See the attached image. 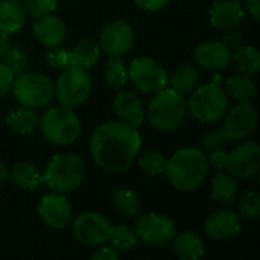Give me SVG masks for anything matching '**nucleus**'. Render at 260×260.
<instances>
[{"mask_svg": "<svg viewBox=\"0 0 260 260\" xmlns=\"http://www.w3.org/2000/svg\"><path fill=\"white\" fill-rule=\"evenodd\" d=\"M8 178H9V169H8V166H6L3 161H0V186H2Z\"/></svg>", "mask_w": 260, "mask_h": 260, "instance_id": "nucleus-46", "label": "nucleus"}, {"mask_svg": "<svg viewBox=\"0 0 260 260\" xmlns=\"http://www.w3.org/2000/svg\"><path fill=\"white\" fill-rule=\"evenodd\" d=\"M9 178L18 189L27 192H32L43 184V174L34 163L29 161L15 163L9 171Z\"/></svg>", "mask_w": 260, "mask_h": 260, "instance_id": "nucleus-25", "label": "nucleus"}, {"mask_svg": "<svg viewBox=\"0 0 260 260\" xmlns=\"http://www.w3.org/2000/svg\"><path fill=\"white\" fill-rule=\"evenodd\" d=\"M67 55H69V66L91 69L98 64L101 58V47L96 41L90 38H82L72 49H67Z\"/></svg>", "mask_w": 260, "mask_h": 260, "instance_id": "nucleus-23", "label": "nucleus"}, {"mask_svg": "<svg viewBox=\"0 0 260 260\" xmlns=\"http://www.w3.org/2000/svg\"><path fill=\"white\" fill-rule=\"evenodd\" d=\"M14 79H15V75L3 62H0V98H3L6 93L11 91Z\"/></svg>", "mask_w": 260, "mask_h": 260, "instance_id": "nucleus-40", "label": "nucleus"}, {"mask_svg": "<svg viewBox=\"0 0 260 260\" xmlns=\"http://www.w3.org/2000/svg\"><path fill=\"white\" fill-rule=\"evenodd\" d=\"M46 62L52 69H64L69 66V55L67 49H62L59 46L49 47V52L46 55Z\"/></svg>", "mask_w": 260, "mask_h": 260, "instance_id": "nucleus-38", "label": "nucleus"}, {"mask_svg": "<svg viewBox=\"0 0 260 260\" xmlns=\"http://www.w3.org/2000/svg\"><path fill=\"white\" fill-rule=\"evenodd\" d=\"M166 160L168 158L160 151L149 149V151H145L139 157V168L142 169L143 174H146L149 177H158V175L165 174Z\"/></svg>", "mask_w": 260, "mask_h": 260, "instance_id": "nucleus-32", "label": "nucleus"}, {"mask_svg": "<svg viewBox=\"0 0 260 260\" xmlns=\"http://www.w3.org/2000/svg\"><path fill=\"white\" fill-rule=\"evenodd\" d=\"M245 8L239 0H216L209 9V23L219 30H230L241 24Z\"/></svg>", "mask_w": 260, "mask_h": 260, "instance_id": "nucleus-19", "label": "nucleus"}, {"mask_svg": "<svg viewBox=\"0 0 260 260\" xmlns=\"http://www.w3.org/2000/svg\"><path fill=\"white\" fill-rule=\"evenodd\" d=\"M225 169L236 180H248L254 177L260 169L259 143L251 140L241 142L235 149L229 152Z\"/></svg>", "mask_w": 260, "mask_h": 260, "instance_id": "nucleus-13", "label": "nucleus"}, {"mask_svg": "<svg viewBox=\"0 0 260 260\" xmlns=\"http://www.w3.org/2000/svg\"><path fill=\"white\" fill-rule=\"evenodd\" d=\"M142 136L120 120L99 123L90 137V152L98 168L108 174L126 172L139 157Z\"/></svg>", "mask_w": 260, "mask_h": 260, "instance_id": "nucleus-1", "label": "nucleus"}, {"mask_svg": "<svg viewBox=\"0 0 260 260\" xmlns=\"http://www.w3.org/2000/svg\"><path fill=\"white\" fill-rule=\"evenodd\" d=\"M40 123V114L34 108L20 107L14 108L6 116V125L8 128L18 134V136H29L38 129Z\"/></svg>", "mask_w": 260, "mask_h": 260, "instance_id": "nucleus-24", "label": "nucleus"}, {"mask_svg": "<svg viewBox=\"0 0 260 260\" xmlns=\"http://www.w3.org/2000/svg\"><path fill=\"white\" fill-rule=\"evenodd\" d=\"M222 43L233 52L236 47H239L242 44V37H241L239 32H235L233 29H230V30H225V35L222 38Z\"/></svg>", "mask_w": 260, "mask_h": 260, "instance_id": "nucleus-43", "label": "nucleus"}, {"mask_svg": "<svg viewBox=\"0 0 260 260\" xmlns=\"http://www.w3.org/2000/svg\"><path fill=\"white\" fill-rule=\"evenodd\" d=\"M229 96L222 88V76L215 75L210 82L197 85L187 101L189 114L200 123H216L229 110Z\"/></svg>", "mask_w": 260, "mask_h": 260, "instance_id": "nucleus-3", "label": "nucleus"}, {"mask_svg": "<svg viewBox=\"0 0 260 260\" xmlns=\"http://www.w3.org/2000/svg\"><path fill=\"white\" fill-rule=\"evenodd\" d=\"M245 8L253 20H259L260 17V0H245Z\"/></svg>", "mask_w": 260, "mask_h": 260, "instance_id": "nucleus-44", "label": "nucleus"}, {"mask_svg": "<svg viewBox=\"0 0 260 260\" xmlns=\"http://www.w3.org/2000/svg\"><path fill=\"white\" fill-rule=\"evenodd\" d=\"M85 178V163L73 152H61L53 155L44 172L43 183L58 193H69L81 187Z\"/></svg>", "mask_w": 260, "mask_h": 260, "instance_id": "nucleus-5", "label": "nucleus"}, {"mask_svg": "<svg viewBox=\"0 0 260 260\" xmlns=\"http://www.w3.org/2000/svg\"><path fill=\"white\" fill-rule=\"evenodd\" d=\"M128 76L143 93H155L168 85L166 69L151 56H139L128 66Z\"/></svg>", "mask_w": 260, "mask_h": 260, "instance_id": "nucleus-10", "label": "nucleus"}, {"mask_svg": "<svg viewBox=\"0 0 260 260\" xmlns=\"http://www.w3.org/2000/svg\"><path fill=\"white\" fill-rule=\"evenodd\" d=\"M224 91L229 96V99L238 102H247L256 96V82L251 78V75L236 73L225 81Z\"/></svg>", "mask_w": 260, "mask_h": 260, "instance_id": "nucleus-27", "label": "nucleus"}, {"mask_svg": "<svg viewBox=\"0 0 260 260\" xmlns=\"http://www.w3.org/2000/svg\"><path fill=\"white\" fill-rule=\"evenodd\" d=\"M120 251H117L113 245H99L96 247V251L91 254V259L93 260H117L120 257L119 254Z\"/></svg>", "mask_w": 260, "mask_h": 260, "instance_id": "nucleus-41", "label": "nucleus"}, {"mask_svg": "<svg viewBox=\"0 0 260 260\" xmlns=\"http://www.w3.org/2000/svg\"><path fill=\"white\" fill-rule=\"evenodd\" d=\"M209 168L207 155L203 149L184 146L166 160L165 174L177 190L193 192L206 181Z\"/></svg>", "mask_w": 260, "mask_h": 260, "instance_id": "nucleus-2", "label": "nucleus"}, {"mask_svg": "<svg viewBox=\"0 0 260 260\" xmlns=\"http://www.w3.org/2000/svg\"><path fill=\"white\" fill-rule=\"evenodd\" d=\"M171 242L178 259L197 260L206 254L204 242L195 232H183L181 235H175Z\"/></svg>", "mask_w": 260, "mask_h": 260, "instance_id": "nucleus-21", "label": "nucleus"}, {"mask_svg": "<svg viewBox=\"0 0 260 260\" xmlns=\"http://www.w3.org/2000/svg\"><path fill=\"white\" fill-rule=\"evenodd\" d=\"M134 230L139 241H143L151 247L168 245L175 236V224L171 218L157 212L146 213L136 221Z\"/></svg>", "mask_w": 260, "mask_h": 260, "instance_id": "nucleus-11", "label": "nucleus"}, {"mask_svg": "<svg viewBox=\"0 0 260 260\" xmlns=\"http://www.w3.org/2000/svg\"><path fill=\"white\" fill-rule=\"evenodd\" d=\"M145 114L154 129L171 133L184 122L187 114V101L184 94L166 85L154 93Z\"/></svg>", "mask_w": 260, "mask_h": 260, "instance_id": "nucleus-4", "label": "nucleus"}, {"mask_svg": "<svg viewBox=\"0 0 260 260\" xmlns=\"http://www.w3.org/2000/svg\"><path fill=\"white\" fill-rule=\"evenodd\" d=\"M168 84L178 93L187 94L200 84V69L193 64H181L169 76Z\"/></svg>", "mask_w": 260, "mask_h": 260, "instance_id": "nucleus-28", "label": "nucleus"}, {"mask_svg": "<svg viewBox=\"0 0 260 260\" xmlns=\"http://www.w3.org/2000/svg\"><path fill=\"white\" fill-rule=\"evenodd\" d=\"M134 3L145 11L157 12V11H161L163 8H166L169 0H134Z\"/></svg>", "mask_w": 260, "mask_h": 260, "instance_id": "nucleus-42", "label": "nucleus"}, {"mask_svg": "<svg viewBox=\"0 0 260 260\" xmlns=\"http://www.w3.org/2000/svg\"><path fill=\"white\" fill-rule=\"evenodd\" d=\"M111 222L99 212H84L72 222V235L84 247H99L111 236Z\"/></svg>", "mask_w": 260, "mask_h": 260, "instance_id": "nucleus-9", "label": "nucleus"}, {"mask_svg": "<svg viewBox=\"0 0 260 260\" xmlns=\"http://www.w3.org/2000/svg\"><path fill=\"white\" fill-rule=\"evenodd\" d=\"M224 117L225 120L222 128L232 142H241L247 139L248 136H251L257 125V110L248 101L239 102L235 107L229 108Z\"/></svg>", "mask_w": 260, "mask_h": 260, "instance_id": "nucleus-14", "label": "nucleus"}, {"mask_svg": "<svg viewBox=\"0 0 260 260\" xmlns=\"http://www.w3.org/2000/svg\"><path fill=\"white\" fill-rule=\"evenodd\" d=\"M93 78L88 69L79 66H67L55 82L56 101L69 108L82 105L91 93Z\"/></svg>", "mask_w": 260, "mask_h": 260, "instance_id": "nucleus-8", "label": "nucleus"}, {"mask_svg": "<svg viewBox=\"0 0 260 260\" xmlns=\"http://www.w3.org/2000/svg\"><path fill=\"white\" fill-rule=\"evenodd\" d=\"M232 61L241 73L257 75L260 70V53L254 46L241 44L232 52Z\"/></svg>", "mask_w": 260, "mask_h": 260, "instance_id": "nucleus-29", "label": "nucleus"}, {"mask_svg": "<svg viewBox=\"0 0 260 260\" xmlns=\"http://www.w3.org/2000/svg\"><path fill=\"white\" fill-rule=\"evenodd\" d=\"M230 137L227 136V133L224 131V128H213L210 131H207L200 143H201V148L206 149V151H215V149H222L225 148L229 143H230Z\"/></svg>", "mask_w": 260, "mask_h": 260, "instance_id": "nucleus-36", "label": "nucleus"}, {"mask_svg": "<svg viewBox=\"0 0 260 260\" xmlns=\"http://www.w3.org/2000/svg\"><path fill=\"white\" fill-rule=\"evenodd\" d=\"M108 242H111V245L117 251H128L139 244V236L136 230L128 225H116L111 229V236Z\"/></svg>", "mask_w": 260, "mask_h": 260, "instance_id": "nucleus-33", "label": "nucleus"}, {"mask_svg": "<svg viewBox=\"0 0 260 260\" xmlns=\"http://www.w3.org/2000/svg\"><path fill=\"white\" fill-rule=\"evenodd\" d=\"M38 128L47 142L56 146H69L79 139L82 125L72 108L59 104L49 107L40 116Z\"/></svg>", "mask_w": 260, "mask_h": 260, "instance_id": "nucleus-6", "label": "nucleus"}, {"mask_svg": "<svg viewBox=\"0 0 260 260\" xmlns=\"http://www.w3.org/2000/svg\"><path fill=\"white\" fill-rule=\"evenodd\" d=\"M114 209L125 218H136L140 209V197L128 187H119L113 193Z\"/></svg>", "mask_w": 260, "mask_h": 260, "instance_id": "nucleus-31", "label": "nucleus"}, {"mask_svg": "<svg viewBox=\"0 0 260 260\" xmlns=\"http://www.w3.org/2000/svg\"><path fill=\"white\" fill-rule=\"evenodd\" d=\"M113 110L122 123H126L137 129L143 125L146 117L142 99L137 93L131 90H119L116 93L113 99Z\"/></svg>", "mask_w": 260, "mask_h": 260, "instance_id": "nucleus-17", "label": "nucleus"}, {"mask_svg": "<svg viewBox=\"0 0 260 260\" xmlns=\"http://www.w3.org/2000/svg\"><path fill=\"white\" fill-rule=\"evenodd\" d=\"M134 43L133 26L122 18L108 21L99 34V47L108 56H125Z\"/></svg>", "mask_w": 260, "mask_h": 260, "instance_id": "nucleus-12", "label": "nucleus"}, {"mask_svg": "<svg viewBox=\"0 0 260 260\" xmlns=\"http://www.w3.org/2000/svg\"><path fill=\"white\" fill-rule=\"evenodd\" d=\"M11 91L21 107L37 110L52 102L55 96V85L49 76L26 70L21 75H17Z\"/></svg>", "mask_w": 260, "mask_h": 260, "instance_id": "nucleus-7", "label": "nucleus"}, {"mask_svg": "<svg viewBox=\"0 0 260 260\" xmlns=\"http://www.w3.org/2000/svg\"><path fill=\"white\" fill-rule=\"evenodd\" d=\"M227 160H229V152L222 149H215L210 151V154L207 155V163L209 166L218 169V171H224L227 166Z\"/></svg>", "mask_w": 260, "mask_h": 260, "instance_id": "nucleus-39", "label": "nucleus"}, {"mask_svg": "<svg viewBox=\"0 0 260 260\" xmlns=\"http://www.w3.org/2000/svg\"><path fill=\"white\" fill-rule=\"evenodd\" d=\"M104 79L108 87L114 90H120L129 81L128 76V64L122 59V56H110L104 67Z\"/></svg>", "mask_w": 260, "mask_h": 260, "instance_id": "nucleus-30", "label": "nucleus"}, {"mask_svg": "<svg viewBox=\"0 0 260 260\" xmlns=\"http://www.w3.org/2000/svg\"><path fill=\"white\" fill-rule=\"evenodd\" d=\"M32 34L38 43L46 47L61 46L66 38V24L62 20L52 14H44L37 17L32 26Z\"/></svg>", "mask_w": 260, "mask_h": 260, "instance_id": "nucleus-20", "label": "nucleus"}, {"mask_svg": "<svg viewBox=\"0 0 260 260\" xmlns=\"http://www.w3.org/2000/svg\"><path fill=\"white\" fill-rule=\"evenodd\" d=\"M239 216L245 221H256L260 216V195L254 190L245 192L239 198Z\"/></svg>", "mask_w": 260, "mask_h": 260, "instance_id": "nucleus-35", "label": "nucleus"}, {"mask_svg": "<svg viewBox=\"0 0 260 260\" xmlns=\"http://www.w3.org/2000/svg\"><path fill=\"white\" fill-rule=\"evenodd\" d=\"M238 193H239L238 181L229 172H218L212 178L210 195L215 203L222 204V206H230L236 201Z\"/></svg>", "mask_w": 260, "mask_h": 260, "instance_id": "nucleus-26", "label": "nucleus"}, {"mask_svg": "<svg viewBox=\"0 0 260 260\" xmlns=\"http://www.w3.org/2000/svg\"><path fill=\"white\" fill-rule=\"evenodd\" d=\"M37 215L46 227L64 230L72 221V206L67 201L66 193H46L38 204Z\"/></svg>", "mask_w": 260, "mask_h": 260, "instance_id": "nucleus-15", "label": "nucleus"}, {"mask_svg": "<svg viewBox=\"0 0 260 260\" xmlns=\"http://www.w3.org/2000/svg\"><path fill=\"white\" fill-rule=\"evenodd\" d=\"M26 21V11L20 0H0V32H18Z\"/></svg>", "mask_w": 260, "mask_h": 260, "instance_id": "nucleus-22", "label": "nucleus"}, {"mask_svg": "<svg viewBox=\"0 0 260 260\" xmlns=\"http://www.w3.org/2000/svg\"><path fill=\"white\" fill-rule=\"evenodd\" d=\"M193 59L200 69L209 72L225 70L232 62V50L218 40H210L198 44L193 50Z\"/></svg>", "mask_w": 260, "mask_h": 260, "instance_id": "nucleus-16", "label": "nucleus"}, {"mask_svg": "<svg viewBox=\"0 0 260 260\" xmlns=\"http://www.w3.org/2000/svg\"><path fill=\"white\" fill-rule=\"evenodd\" d=\"M21 3L26 14L32 15L34 18L44 14H52L58 8V0H23Z\"/></svg>", "mask_w": 260, "mask_h": 260, "instance_id": "nucleus-37", "label": "nucleus"}, {"mask_svg": "<svg viewBox=\"0 0 260 260\" xmlns=\"http://www.w3.org/2000/svg\"><path fill=\"white\" fill-rule=\"evenodd\" d=\"M0 59L15 76L26 72L30 64V58L21 47H9Z\"/></svg>", "mask_w": 260, "mask_h": 260, "instance_id": "nucleus-34", "label": "nucleus"}, {"mask_svg": "<svg viewBox=\"0 0 260 260\" xmlns=\"http://www.w3.org/2000/svg\"><path fill=\"white\" fill-rule=\"evenodd\" d=\"M11 47L9 44V35L5 32H0V58L5 55V52Z\"/></svg>", "mask_w": 260, "mask_h": 260, "instance_id": "nucleus-45", "label": "nucleus"}, {"mask_svg": "<svg viewBox=\"0 0 260 260\" xmlns=\"http://www.w3.org/2000/svg\"><path fill=\"white\" fill-rule=\"evenodd\" d=\"M241 232L239 215L232 209H219L210 213L204 222V233L212 241H227Z\"/></svg>", "mask_w": 260, "mask_h": 260, "instance_id": "nucleus-18", "label": "nucleus"}]
</instances>
